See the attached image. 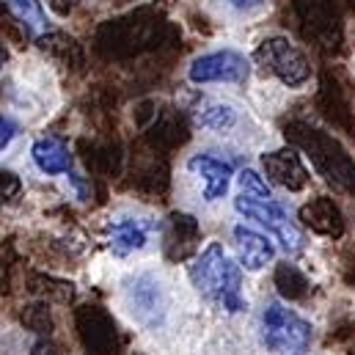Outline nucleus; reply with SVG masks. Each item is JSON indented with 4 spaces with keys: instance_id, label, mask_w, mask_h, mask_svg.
<instances>
[{
    "instance_id": "18",
    "label": "nucleus",
    "mask_w": 355,
    "mask_h": 355,
    "mask_svg": "<svg viewBox=\"0 0 355 355\" xmlns=\"http://www.w3.org/2000/svg\"><path fill=\"white\" fill-rule=\"evenodd\" d=\"M17 121L14 119H8V116H0V152L3 149H8V144L17 138Z\"/></svg>"
},
{
    "instance_id": "3",
    "label": "nucleus",
    "mask_w": 355,
    "mask_h": 355,
    "mask_svg": "<svg viewBox=\"0 0 355 355\" xmlns=\"http://www.w3.org/2000/svg\"><path fill=\"white\" fill-rule=\"evenodd\" d=\"M234 209H237L240 215H245V218L262 223L265 229H270V232L278 237V243H281V248H284L286 254H297V251L303 248V234H300V229L292 223L286 207L278 204L272 196H248V193H240V196L234 198Z\"/></svg>"
},
{
    "instance_id": "1",
    "label": "nucleus",
    "mask_w": 355,
    "mask_h": 355,
    "mask_svg": "<svg viewBox=\"0 0 355 355\" xmlns=\"http://www.w3.org/2000/svg\"><path fill=\"white\" fill-rule=\"evenodd\" d=\"M190 281L212 306L237 314L245 311L248 303L243 297V267L237 265L220 243H209L190 265Z\"/></svg>"
},
{
    "instance_id": "13",
    "label": "nucleus",
    "mask_w": 355,
    "mask_h": 355,
    "mask_svg": "<svg viewBox=\"0 0 355 355\" xmlns=\"http://www.w3.org/2000/svg\"><path fill=\"white\" fill-rule=\"evenodd\" d=\"M300 218L322 234H339L342 232V212L331 198H317V201L306 204L300 209Z\"/></svg>"
},
{
    "instance_id": "14",
    "label": "nucleus",
    "mask_w": 355,
    "mask_h": 355,
    "mask_svg": "<svg viewBox=\"0 0 355 355\" xmlns=\"http://www.w3.org/2000/svg\"><path fill=\"white\" fill-rule=\"evenodd\" d=\"M8 11L25 25V31L31 33H44L47 31V17L39 0H6Z\"/></svg>"
},
{
    "instance_id": "12",
    "label": "nucleus",
    "mask_w": 355,
    "mask_h": 355,
    "mask_svg": "<svg viewBox=\"0 0 355 355\" xmlns=\"http://www.w3.org/2000/svg\"><path fill=\"white\" fill-rule=\"evenodd\" d=\"M196 121L204 127V130H212V132H229L237 127L240 116H237V107L229 105V102H220V99H207L198 105L196 110Z\"/></svg>"
},
{
    "instance_id": "17",
    "label": "nucleus",
    "mask_w": 355,
    "mask_h": 355,
    "mask_svg": "<svg viewBox=\"0 0 355 355\" xmlns=\"http://www.w3.org/2000/svg\"><path fill=\"white\" fill-rule=\"evenodd\" d=\"M223 8H229L232 14H240V17H251V14H259L265 11L270 0H218Z\"/></svg>"
},
{
    "instance_id": "2",
    "label": "nucleus",
    "mask_w": 355,
    "mask_h": 355,
    "mask_svg": "<svg viewBox=\"0 0 355 355\" xmlns=\"http://www.w3.org/2000/svg\"><path fill=\"white\" fill-rule=\"evenodd\" d=\"M262 345L270 355H306L311 345V325L297 311L272 300L262 311Z\"/></svg>"
},
{
    "instance_id": "19",
    "label": "nucleus",
    "mask_w": 355,
    "mask_h": 355,
    "mask_svg": "<svg viewBox=\"0 0 355 355\" xmlns=\"http://www.w3.org/2000/svg\"><path fill=\"white\" fill-rule=\"evenodd\" d=\"M6 61H8V50H6L3 44H0V69L6 67Z\"/></svg>"
},
{
    "instance_id": "9",
    "label": "nucleus",
    "mask_w": 355,
    "mask_h": 355,
    "mask_svg": "<svg viewBox=\"0 0 355 355\" xmlns=\"http://www.w3.org/2000/svg\"><path fill=\"white\" fill-rule=\"evenodd\" d=\"M234 243H237V254H240V265L245 267L248 272H259L262 267H267V262H272L275 248L267 240L262 232L237 223L234 226Z\"/></svg>"
},
{
    "instance_id": "6",
    "label": "nucleus",
    "mask_w": 355,
    "mask_h": 355,
    "mask_svg": "<svg viewBox=\"0 0 355 355\" xmlns=\"http://www.w3.org/2000/svg\"><path fill=\"white\" fill-rule=\"evenodd\" d=\"M127 306L138 322L157 325L168 309V297H166V289L157 281V275H152V272L135 275L132 284L127 286Z\"/></svg>"
},
{
    "instance_id": "11",
    "label": "nucleus",
    "mask_w": 355,
    "mask_h": 355,
    "mask_svg": "<svg viewBox=\"0 0 355 355\" xmlns=\"http://www.w3.org/2000/svg\"><path fill=\"white\" fill-rule=\"evenodd\" d=\"M31 157L36 163V168L47 177H58V174H69L72 171V152L64 141L58 138H42L33 144Z\"/></svg>"
},
{
    "instance_id": "7",
    "label": "nucleus",
    "mask_w": 355,
    "mask_h": 355,
    "mask_svg": "<svg viewBox=\"0 0 355 355\" xmlns=\"http://www.w3.org/2000/svg\"><path fill=\"white\" fill-rule=\"evenodd\" d=\"M187 171L201 182V196L204 201H220L229 193V184L234 177V168L229 160L212 155V152H198L187 160Z\"/></svg>"
},
{
    "instance_id": "8",
    "label": "nucleus",
    "mask_w": 355,
    "mask_h": 355,
    "mask_svg": "<svg viewBox=\"0 0 355 355\" xmlns=\"http://www.w3.org/2000/svg\"><path fill=\"white\" fill-rule=\"evenodd\" d=\"M152 223L141 218H113L107 223V245L116 257H130L135 251H144L149 243Z\"/></svg>"
},
{
    "instance_id": "15",
    "label": "nucleus",
    "mask_w": 355,
    "mask_h": 355,
    "mask_svg": "<svg viewBox=\"0 0 355 355\" xmlns=\"http://www.w3.org/2000/svg\"><path fill=\"white\" fill-rule=\"evenodd\" d=\"M275 284H278L281 295H286V297H300V295H303V289H306V278H303L295 267H289V265L278 267Z\"/></svg>"
},
{
    "instance_id": "10",
    "label": "nucleus",
    "mask_w": 355,
    "mask_h": 355,
    "mask_svg": "<svg viewBox=\"0 0 355 355\" xmlns=\"http://www.w3.org/2000/svg\"><path fill=\"white\" fill-rule=\"evenodd\" d=\"M262 163H265L267 177L292 193H297L309 184V171L303 168V163L295 152H270V155H265Z\"/></svg>"
},
{
    "instance_id": "5",
    "label": "nucleus",
    "mask_w": 355,
    "mask_h": 355,
    "mask_svg": "<svg viewBox=\"0 0 355 355\" xmlns=\"http://www.w3.org/2000/svg\"><path fill=\"white\" fill-rule=\"evenodd\" d=\"M248 75H251V64L237 50L204 53L187 67V78L196 86H204V83H245Z\"/></svg>"
},
{
    "instance_id": "16",
    "label": "nucleus",
    "mask_w": 355,
    "mask_h": 355,
    "mask_svg": "<svg viewBox=\"0 0 355 355\" xmlns=\"http://www.w3.org/2000/svg\"><path fill=\"white\" fill-rule=\"evenodd\" d=\"M237 184H240V193H248V196H272V193H270V187H267V182L259 177L254 168L240 171Z\"/></svg>"
},
{
    "instance_id": "4",
    "label": "nucleus",
    "mask_w": 355,
    "mask_h": 355,
    "mask_svg": "<svg viewBox=\"0 0 355 355\" xmlns=\"http://www.w3.org/2000/svg\"><path fill=\"white\" fill-rule=\"evenodd\" d=\"M257 61L265 67V72L275 75L284 86H303L311 75L306 55L284 36H272V39L262 42V47L257 50Z\"/></svg>"
}]
</instances>
